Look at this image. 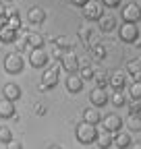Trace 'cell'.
<instances>
[{
  "label": "cell",
  "mask_w": 141,
  "mask_h": 149,
  "mask_svg": "<svg viewBox=\"0 0 141 149\" xmlns=\"http://www.w3.org/2000/svg\"><path fill=\"white\" fill-rule=\"evenodd\" d=\"M98 128L94 126V124H87V122H81V124H77V128H75V137H77V141L81 143V145H91V143H96L98 141Z\"/></svg>",
  "instance_id": "6da1fadb"
},
{
  "label": "cell",
  "mask_w": 141,
  "mask_h": 149,
  "mask_svg": "<svg viewBox=\"0 0 141 149\" xmlns=\"http://www.w3.org/2000/svg\"><path fill=\"white\" fill-rule=\"evenodd\" d=\"M23 68H25V60H23L21 52H10L4 56V70L8 74H19Z\"/></svg>",
  "instance_id": "7a4b0ae2"
},
{
  "label": "cell",
  "mask_w": 141,
  "mask_h": 149,
  "mask_svg": "<svg viewBox=\"0 0 141 149\" xmlns=\"http://www.w3.org/2000/svg\"><path fill=\"white\" fill-rule=\"evenodd\" d=\"M118 37H120V42L135 44L139 40V27L135 23H122L120 29H118Z\"/></svg>",
  "instance_id": "3957f363"
},
{
  "label": "cell",
  "mask_w": 141,
  "mask_h": 149,
  "mask_svg": "<svg viewBox=\"0 0 141 149\" xmlns=\"http://www.w3.org/2000/svg\"><path fill=\"white\" fill-rule=\"evenodd\" d=\"M60 64H62V68H64L68 74H77L79 68H81L77 54H73V52H64V54L60 56Z\"/></svg>",
  "instance_id": "277c9868"
},
{
  "label": "cell",
  "mask_w": 141,
  "mask_h": 149,
  "mask_svg": "<svg viewBox=\"0 0 141 149\" xmlns=\"http://www.w3.org/2000/svg\"><path fill=\"white\" fill-rule=\"evenodd\" d=\"M83 17L87 19V21H100V19L104 17L102 2H94V0H89V2L85 4V8H83Z\"/></svg>",
  "instance_id": "5b68a950"
},
{
  "label": "cell",
  "mask_w": 141,
  "mask_h": 149,
  "mask_svg": "<svg viewBox=\"0 0 141 149\" xmlns=\"http://www.w3.org/2000/svg\"><path fill=\"white\" fill-rule=\"evenodd\" d=\"M122 21L125 23H139L141 21V6L139 4H135V2H131V4H127L125 8H122Z\"/></svg>",
  "instance_id": "8992f818"
},
{
  "label": "cell",
  "mask_w": 141,
  "mask_h": 149,
  "mask_svg": "<svg viewBox=\"0 0 141 149\" xmlns=\"http://www.w3.org/2000/svg\"><path fill=\"white\" fill-rule=\"evenodd\" d=\"M89 102L96 106V108H104L106 104L110 102V95H108V91L102 89V87H94L89 91Z\"/></svg>",
  "instance_id": "52a82bcc"
},
{
  "label": "cell",
  "mask_w": 141,
  "mask_h": 149,
  "mask_svg": "<svg viewBox=\"0 0 141 149\" xmlns=\"http://www.w3.org/2000/svg\"><path fill=\"white\" fill-rule=\"evenodd\" d=\"M102 122H104V130H108V133H112V135H116V133H120V128H122V120H120V116L118 114H106L104 118H102Z\"/></svg>",
  "instance_id": "ba28073f"
},
{
  "label": "cell",
  "mask_w": 141,
  "mask_h": 149,
  "mask_svg": "<svg viewBox=\"0 0 141 149\" xmlns=\"http://www.w3.org/2000/svg\"><path fill=\"white\" fill-rule=\"evenodd\" d=\"M50 60V56L44 52V48H38V50H31L29 52V64L33 68H44Z\"/></svg>",
  "instance_id": "9c48e42d"
},
{
  "label": "cell",
  "mask_w": 141,
  "mask_h": 149,
  "mask_svg": "<svg viewBox=\"0 0 141 149\" xmlns=\"http://www.w3.org/2000/svg\"><path fill=\"white\" fill-rule=\"evenodd\" d=\"M56 85H58V68L56 66H50L42 74V87L44 89H52V87H56Z\"/></svg>",
  "instance_id": "30bf717a"
},
{
  "label": "cell",
  "mask_w": 141,
  "mask_h": 149,
  "mask_svg": "<svg viewBox=\"0 0 141 149\" xmlns=\"http://www.w3.org/2000/svg\"><path fill=\"white\" fill-rule=\"evenodd\" d=\"M2 95H4V100H8V102H17L21 97V87L17 85V83H6L4 85V89H2Z\"/></svg>",
  "instance_id": "8fae6325"
},
{
  "label": "cell",
  "mask_w": 141,
  "mask_h": 149,
  "mask_svg": "<svg viewBox=\"0 0 141 149\" xmlns=\"http://www.w3.org/2000/svg\"><path fill=\"white\" fill-rule=\"evenodd\" d=\"M64 85H66V89H68L70 93H79V91H83V79L79 77V74H68L66 81H64Z\"/></svg>",
  "instance_id": "7c38bea8"
},
{
  "label": "cell",
  "mask_w": 141,
  "mask_h": 149,
  "mask_svg": "<svg viewBox=\"0 0 141 149\" xmlns=\"http://www.w3.org/2000/svg\"><path fill=\"white\" fill-rule=\"evenodd\" d=\"M27 19H29L31 25H42V23L46 21V13H44V8H40V6H33V8H29Z\"/></svg>",
  "instance_id": "4fadbf2b"
},
{
  "label": "cell",
  "mask_w": 141,
  "mask_h": 149,
  "mask_svg": "<svg viewBox=\"0 0 141 149\" xmlns=\"http://www.w3.org/2000/svg\"><path fill=\"white\" fill-rule=\"evenodd\" d=\"M83 122H87V124H100L102 122V114H100V110L98 108H87L85 112H83Z\"/></svg>",
  "instance_id": "5bb4252c"
},
{
  "label": "cell",
  "mask_w": 141,
  "mask_h": 149,
  "mask_svg": "<svg viewBox=\"0 0 141 149\" xmlns=\"http://www.w3.org/2000/svg\"><path fill=\"white\" fill-rule=\"evenodd\" d=\"M125 74H122L120 70H116V72H112L110 74V79H108V85L114 89V91H122V89H125Z\"/></svg>",
  "instance_id": "9a60e30c"
},
{
  "label": "cell",
  "mask_w": 141,
  "mask_h": 149,
  "mask_svg": "<svg viewBox=\"0 0 141 149\" xmlns=\"http://www.w3.org/2000/svg\"><path fill=\"white\" fill-rule=\"evenodd\" d=\"M127 70H129V74L133 77L135 83H141V58L131 60V62L127 64Z\"/></svg>",
  "instance_id": "2e32d148"
},
{
  "label": "cell",
  "mask_w": 141,
  "mask_h": 149,
  "mask_svg": "<svg viewBox=\"0 0 141 149\" xmlns=\"http://www.w3.org/2000/svg\"><path fill=\"white\" fill-rule=\"evenodd\" d=\"M15 116V104L13 102H8V100H0V118H13Z\"/></svg>",
  "instance_id": "e0dca14e"
},
{
  "label": "cell",
  "mask_w": 141,
  "mask_h": 149,
  "mask_svg": "<svg viewBox=\"0 0 141 149\" xmlns=\"http://www.w3.org/2000/svg\"><path fill=\"white\" fill-rule=\"evenodd\" d=\"M131 143H133V139H131L129 133H122V130H120V133L114 135V145H116L118 149H129Z\"/></svg>",
  "instance_id": "ac0fdd59"
},
{
  "label": "cell",
  "mask_w": 141,
  "mask_h": 149,
  "mask_svg": "<svg viewBox=\"0 0 141 149\" xmlns=\"http://www.w3.org/2000/svg\"><path fill=\"white\" fill-rule=\"evenodd\" d=\"M98 147L100 149H108V147H112L114 145V135L112 133H108V130H104V133H100L98 135Z\"/></svg>",
  "instance_id": "d6986e66"
},
{
  "label": "cell",
  "mask_w": 141,
  "mask_h": 149,
  "mask_svg": "<svg viewBox=\"0 0 141 149\" xmlns=\"http://www.w3.org/2000/svg\"><path fill=\"white\" fill-rule=\"evenodd\" d=\"M114 27H116V19H114L112 15H104V17L100 19V29H102L104 33L114 31Z\"/></svg>",
  "instance_id": "ffe728a7"
},
{
  "label": "cell",
  "mask_w": 141,
  "mask_h": 149,
  "mask_svg": "<svg viewBox=\"0 0 141 149\" xmlns=\"http://www.w3.org/2000/svg\"><path fill=\"white\" fill-rule=\"evenodd\" d=\"M17 33H19V31H15V29L4 25V29L0 31V42H2V44H15L17 42Z\"/></svg>",
  "instance_id": "44dd1931"
},
{
  "label": "cell",
  "mask_w": 141,
  "mask_h": 149,
  "mask_svg": "<svg viewBox=\"0 0 141 149\" xmlns=\"http://www.w3.org/2000/svg\"><path fill=\"white\" fill-rule=\"evenodd\" d=\"M25 44L31 46V50H38V48H44V37L40 33H27L25 37Z\"/></svg>",
  "instance_id": "7402d4cb"
},
{
  "label": "cell",
  "mask_w": 141,
  "mask_h": 149,
  "mask_svg": "<svg viewBox=\"0 0 141 149\" xmlns=\"http://www.w3.org/2000/svg\"><path fill=\"white\" fill-rule=\"evenodd\" d=\"M110 102H112L116 108H122V106L127 104V95H125V91H112Z\"/></svg>",
  "instance_id": "603a6c76"
},
{
  "label": "cell",
  "mask_w": 141,
  "mask_h": 149,
  "mask_svg": "<svg viewBox=\"0 0 141 149\" xmlns=\"http://www.w3.org/2000/svg\"><path fill=\"white\" fill-rule=\"evenodd\" d=\"M129 95H131V100L133 102H141V83H131L129 85Z\"/></svg>",
  "instance_id": "cb8c5ba5"
},
{
  "label": "cell",
  "mask_w": 141,
  "mask_h": 149,
  "mask_svg": "<svg viewBox=\"0 0 141 149\" xmlns=\"http://www.w3.org/2000/svg\"><path fill=\"white\" fill-rule=\"evenodd\" d=\"M91 56H94V60H104L106 58V48L102 44H94L91 46Z\"/></svg>",
  "instance_id": "d4e9b609"
},
{
  "label": "cell",
  "mask_w": 141,
  "mask_h": 149,
  "mask_svg": "<svg viewBox=\"0 0 141 149\" xmlns=\"http://www.w3.org/2000/svg\"><path fill=\"white\" fill-rule=\"evenodd\" d=\"M6 27H10V29H15V31H19V27H21V19H19V15H17L15 10H13L10 17L6 19Z\"/></svg>",
  "instance_id": "484cf974"
},
{
  "label": "cell",
  "mask_w": 141,
  "mask_h": 149,
  "mask_svg": "<svg viewBox=\"0 0 141 149\" xmlns=\"http://www.w3.org/2000/svg\"><path fill=\"white\" fill-rule=\"evenodd\" d=\"M0 141L2 143H8V141H13V133H10V128L8 126H0Z\"/></svg>",
  "instance_id": "4316f807"
},
{
  "label": "cell",
  "mask_w": 141,
  "mask_h": 149,
  "mask_svg": "<svg viewBox=\"0 0 141 149\" xmlns=\"http://www.w3.org/2000/svg\"><path fill=\"white\" fill-rule=\"evenodd\" d=\"M77 74H79L83 81H85V79H94V68H91V66H81Z\"/></svg>",
  "instance_id": "83f0119b"
},
{
  "label": "cell",
  "mask_w": 141,
  "mask_h": 149,
  "mask_svg": "<svg viewBox=\"0 0 141 149\" xmlns=\"http://www.w3.org/2000/svg\"><path fill=\"white\" fill-rule=\"evenodd\" d=\"M129 116L141 118V102H133V104L129 106Z\"/></svg>",
  "instance_id": "f1b7e54d"
},
{
  "label": "cell",
  "mask_w": 141,
  "mask_h": 149,
  "mask_svg": "<svg viewBox=\"0 0 141 149\" xmlns=\"http://www.w3.org/2000/svg\"><path fill=\"white\" fill-rule=\"evenodd\" d=\"M94 79H96V87H102V89H106V85H108V79L104 77V72H94Z\"/></svg>",
  "instance_id": "f546056e"
},
{
  "label": "cell",
  "mask_w": 141,
  "mask_h": 149,
  "mask_svg": "<svg viewBox=\"0 0 141 149\" xmlns=\"http://www.w3.org/2000/svg\"><path fill=\"white\" fill-rule=\"evenodd\" d=\"M129 128H131V130H141V118L129 116Z\"/></svg>",
  "instance_id": "4dcf8cb0"
},
{
  "label": "cell",
  "mask_w": 141,
  "mask_h": 149,
  "mask_svg": "<svg viewBox=\"0 0 141 149\" xmlns=\"http://www.w3.org/2000/svg\"><path fill=\"white\" fill-rule=\"evenodd\" d=\"M70 44H73V42H70L68 37H64V35H60L58 40H56V48H60V50H66Z\"/></svg>",
  "instance_id": "1f68e13d"
},
{
  "label": "cell",
  "mask_w": 141,
  "mask_h": 149,
  "mask_svg": "<svg viewBox=\"0 0 141 149\" xmlns=\"http://www.w3.org/2000/svg\"><path fill=\"white\" fill-rule=\"evenodd\" d=\"M79 37H81V40L87 44V40L91 37V31H89V27H81V29H79Z\"/></svg>",
  "instance_id": "d6a6232c"
},
{
  "label": "cell",
  "mask_w": 141,
  "mask_h": 149,
  "mask_svg": "<svg viewBox=\"0 0 141 149\" xmlns=\"http://www.w3.org/2000/svg\"><path fill=\"white\" fill-rule=\"evenodd\" d=\"M6 149H25V147H23V143L19 139H13V141L6 143Z\"/></svg>",
  "instance_id": "836d02e7"
},
{
  "label": "cell",
  "mask_w": 141,
  "mask_h": 149,
  "mask_svg": "<svg viewBox=\"0 0 141 149\" xmlns=\"http://www.w3.org/2000/svg\"><path fill=\"white\" fill-rule=\"evenodd\" d=\"M122 0H102V4L104 6H108V8H114V6H120Z\"/></svg>",
  "instance_id": "e575fe53"
},
{
  "label": "cell",
  "mask_w": 141,
  "mask_h": 149,
  "mask_svg": "<svg viewBox=\"0 0 141 149\" xmlns=\"http://www.w3.org/2000/svg\"><path fill=\"white\" fill-rule=\"evenodd\" d=\"M70 2H73L75 6H85L87 2H89V0H70Z\"/></svg>",
  "instance_id": "d590c367"
},
{
  "label": "cell",
  "mask_w": 141,
  "mask_h": 149,
  "mask_svg": "<svg viewBox=\"0 0 141 149\" xmlns=\"http://www.w3.org/2000/svg\"><path fill=\"white\" fill-rule=\"evenodd\" d=\"M129 149H141V141H133Z\"/></svg>",
  "instance_id": "8d00e7d4"
},
{
  "label": "cell",
  "mask_w": 141,
  "mask_h": 149,
  "mask_svg": "<svg viewBox=\"0 0 141 149\" xmlns=\"http://www.w3.org/2000/svg\"><path fill=\"white\" fill-rule=\"evenodd\" d=\"M4 25H6V17H0V31L4 29Z\"/></svg>",
  "instance_id": "74e56055"
},
{
  "label": "cell",
  "mask_w": 141,
  "mask_h": 149,
  "mask_svg": "<svg viewBox=\"0 0 141 149\" xmlns=\"http://www.w3.org/2000/svg\"><path fill=\"white\" fill-rule=\"evenodd\" d=\"M0 17H4V4L0 2Z\"/></svg>",
  "instance_id": "f35d334b"
},
{
  "label": "cell",
  "mask_w": 141,
  "mask_h": 149,
  "mask_svg": "<svg viewBox=\"0 0 141 149\" xmlns=\"http://www.w3.org/2000/svg\"><path fill=\"white\" fill-rule=\"evenodd\" d=\"M48 149H62V147H60V145H50Z\"/></svg>",
  "instance_id": "ab89813d"
}]
</instances>
